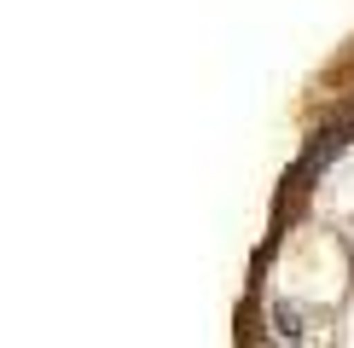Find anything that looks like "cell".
Returning <instances> with one entry per match:
<instances>
[{
	"instance_id": "obj_1",
	"label": "cell",
	"mask_w": 354,
	"mask_h": 348,
	"mask_svg": "<svg viewBox=\"0 0 354 348\" xmlns=\"http://www.w3.org/2000/svg\"><path fill=\"white\" fill-rule=\"evenodd\" d=\"M337 151H343V128H337V134H319V145H314V151H308L302 174H319V168H326V163H331Z\"/></svg>"
}]
</instances>
